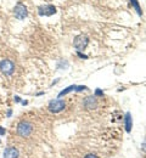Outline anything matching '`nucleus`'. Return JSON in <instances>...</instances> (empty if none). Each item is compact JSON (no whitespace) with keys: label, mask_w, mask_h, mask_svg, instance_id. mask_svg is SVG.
<instances>
[{"label":"nucleus","mask_w":146,"mask_h":158,"mask_svg":"<svg viewBox=\"0 0 146 158\" xmlns=\"http://www.w3.org/2000/svg\"><path fill=\"white\" fill-rule=\"evenodd\" d=\"M124 124H125V130H127V133H130V131H131V128H133V118H131L130 112H127V113H125Z\"/></svg>","instance_id":"1a4fd4ad"},{"label":"nucleus","mask_w":146,"mask_h":158,"mask_svg":"<svg viewBox=\"0 0 146 158\" xmlns=\"http://www.w3.org/2000/svg\"><path fill=\"white\" fill-rule=\"evenodd\" d=\"M17 134L21 136V138H28L32 131H33V124L27 122V120H22L17 124Z\"/></svg>","instance_id":"f257e3e1"},{"label":"nucleus","mask_w":146,"mask_h":158,"mask_svg":"<svg viewBox=\"0 0 146 158\" xmlns=\"http://www.w3.org/2000/svg\"><path fill=\"white\" fill-rule=\"evenodd\" d=\"M0 143H1V140H0Z\"/></svg>","instance_id":"dca6fc26"},{"label":"nucleus","mask_w":146,"mask_h":158,"mask_svg":"<svg viewBox=\"0 0 146 158\" xmlns=\"http://www.w3.org/2000/svg\"><path fill=\"white\" fill-rule=\"evenodd\" d=\"M96 95H102V93H101V90H96V93H95Z\"/></svg>","instance_id":"4468645a"},{"label":"nucleus","mask_w":146,"mask_h":158,"mask_svg":"<svg viewBox=\"0 0 146 158\" xmlns=\"http://www.w3.org/2000/svg\"><path fill=\"white\" fill-rule=\"evenodd\" d=\"M14 15L17 20H24L27 16H28V11H27V7L22 4V2H19L15 7H14Z\"/></svg>","instance_id":"39448f33"},{"label":"nucleus","mask_w":146,"mask_h":158,"mask_svg":"<svg viewBox=\"0 0 146 158\" xmlns=\"http://www.w3.org/2000/svg\"><path fill=\"white\" fill-rule=\"evenodd\" d=\"M56 14V7L54 5H40L38 7L39 16H52Z\"/></svg>","instance_id":"423d86ee"},{"label":"nucleus","mask_w":146,"mask_h":158,"mask_svg":"<svg viewBox=\"0 0 146 158\" xmlns=\"http://www.w3.org/2000/svg\"><path fill=\"white\" fill-rule=\"evenodd\" d=\"M84 106H85V108H88V110H95V108L98 107L96 98H94V96L86 98L85 101H84Z\"/></svg>","instance_id":"6e6552de"},{"label":"nucleus","mask_w":146,"mask_h":158,"mask_svg":"<svg viewBox=\"0 0 146 158\" xmlns=\"http://www.w3.org/2000/svg\"><path fill=\"white\" fill-rule=\"evenodd\" d=\"M0 71L5 76H11L15 72V63L11 60H1L0 61Z\"/></svg>","instance_id":"20e7f679"},{"label":"nucleus","mask_w":146,"mask_h":158,"mask_svg":"<svg viewBox=\"0 0 146 158\" xmlns=\"http://www.w3.org/2000/svg\"><path fill=\"white\" fill-rule=\"evenodd\" d=\"M5 134H6V130H5V128L0 127V135H5Z\"/></svg>","instance_id":"f8f14e48"},{"label":"nucleus","mask_w":146,"mask_h":158,"mask_svg":"<svg viewBox=\"0 0 146 158\" xmlns=\"http://www.w3.org/2000/svg\"><path fill=\"white\" fill-rule=\"evenodd\" d=\"M19 156H20V152L14 146L6 147L4 150V158H19Z\"/></svg>","instance_id":"0eeeda50"},{"label":"nucleus","mask_w":146,"mask_h":158,"mask_svg":"<svg viewBox=\"0 0 146 158\" xmlns=\"http://www.w3.org/2000/svg\"><path fill=\"white\" fill-rule=\"evenodd\" d=\"M48 108H49V111L52 112V113H60V112H62L63 110L66 108V102L61 99L51 100V101L49 102Z\"/></svg>","instance_id":"f03ea898"},{"label":"nucleus","mask_w":146,"mask_h":158,"mask_svg":"<svg viewBox=\"0 0 146 158\" xmlns=\"http://www.w3.org/2000/svg\"><path fill=\"white\" fill-rule=\"evenodd\" d=\"M129 2H130V5L134 7V10L136 11L138 16H143V11H141V7H140L139 1H138V0H129Z\"/></svg>","instance_id":"9d476101"},{"label":"nucleus","mask_w":146,"mask_h":158,"mask_svg":"<svg viewBox=\"0 0 146 158\" xmlns=\"http://www.w3.org/2000/svg\"><path fill=\"white\" fill-rule=\"evenodd\" d=\"M84 158H98V157H96L95 155H86Z\"/></svg>","instance_id":"ddd939ff"},{"label":"nucleus","mask_w":146,"mask_h":158,"mask_svg":"<svg viewBox=\"0 0 146 158\" xmlns=\"http://www.w3.org/2000/svg\"><path fill=\"white\" fill-rule=\"evenodd\" d=\"M89 44V38L85 35V34H79L74 38V41H73V46L77 49L78 52L83 51L84 49L88 46Z\"/></svg>","instance_id":"7ed1b4c3"},{"label":"nucleus","mask_w":146,"mask_h":158,"mask_svg":"<svg viewBox=\"0 0 146 158\" xmlns=\"http://www.w3.org/2000/svg\"><path fill=\"white\" fill-rule=\"evenodd\" d=\"M11 113H12V112H11V110H9V111H7V117H10V116H11Z\"/></svg>","instance_id":"2eb2a0df"},{"label":"nucleus","mask_w":146,"mask_h":158,"mask_svg":"<svg viewBox=\"0 0 146 158\" xmlns=\"http://www.w3.org/2000/svg\"><path fill=\"white\" fill-rule=\"evenodd\" d=\"M76 89H77V85H69V86H67L66 89H63L62 91L59 93V98H62L65 95H67L68 93H71V91H76Z\"/></svg>","instance_id":"9b49d317"}]
</instances>
